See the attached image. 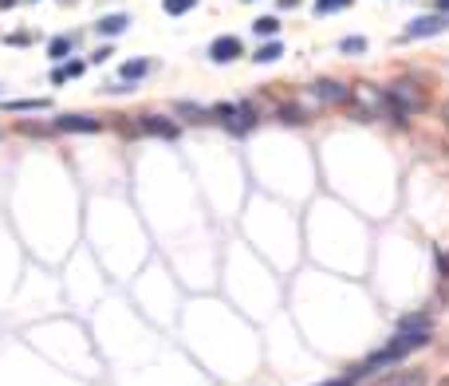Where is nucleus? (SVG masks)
<instances>
[{
    "mask_svg": "<svg viewBox=\"0 0 449 386\" xmlns=\"http://www.w3.org/2000/svg\"><path fill=\"white\" fill-rule=\"evenodd\" d=\"M386 95V110L390 115H398V119H410V115H422L426 110V87L414 79H390L382 87Z\"/></svg>",
    "mask_w": 449,
    "mask_h": 386,
    "instance_id": "f257e3e1",
    "label": "nucleus"
},
{
    "mask_svg": "<svg viewBox=\"0 0 449 386\" xmlns=\"http://www.w3.org/2000/svg\"><path fill=\"white\" fill-rule=\"evenodd\" d=\"M410 355V347L406 343H398V339H390L382 351H375V355H367L359 366H355V375L351 378H367V375H379L382 366H394V363H402V359Z\"/></svg>",
    "mask_w": 449,
    "mask_h": 386,
    "instance_id": "f03ea898",
    "label": "nucleus"
},
{
    "mask_svg": "<svg viewBox=\"0 0 449 386\" xmlns=\"http://www.w3.org/2000/svg\"><path fill=\"white\" fill-rule=\"evenodd\" d=\"M311 103H315V107H339V103H351V87L343 79H315L311 83Z\"/></svg>",
    "mask_w": 449,
    "mask_h": 386,
    "instance_id": "7ed1b4c3",
    "label": "nucleus"
},
{
    "mask_svg": "<svg viewBox=\"0 0 449 386\" xmlns=\"http://www.w3.org/2000/svg\"><path fill=\"white\" fill-rule=\"evenodd\" d=\"M351 99H359L355 119H375V115L386 110V95H382V87H370V83H359V87L351 91Z\"/></svg>",
    "mask_w": 449,
    "mask_h": 386,
    "instance_id": "20e7f679",
    "label": "nucleus"
},
{
    "mask_svg": "<svg viewBox=\"0 0 449 386\" xmlns=\"http://www.w3.org/2000/svg\"><path fill=\"white\" fill-rule=\"evenodd\" d=\"M213 115H217V119L225 122L229 130H237V134H245V130L256 127V115H252V107H245V103H240V107H233V103H221Z\"/></svg>",
    "mask_w": 449,
    "mask_h": 386,
    "instance_id": "39448f33",
    "label": "nucleus"
},
{
    "mask_svg": "<svg viewBox=\"0 0 449 386\" xmlns=\"http://www.w3.org/2000/svg\"><path fill=\"white\" fill-rule=\"evenodd\" d=\"M445 28H449V16L434 12V16H418V20H410L406 24V36H410V40H426V36H441Z\"/></svg>",
    "mask_w": 449,
    "mask_h": 386,
    "instance_id": "423d86ee",
    "label": "nucleus"
},
{
    "mask_svg": "<svg viewBox=\"0 0 449 386\" xmlns=\"http://www.w3.org/2000/svg\"><path fill=\"white\" fill-rule=\"evenodd\" d=\"M245 56V44H240V36H217V40L209 44V60L213 63H233Z\"/></svg>",
    "mask_w": 449,
    "mask_h": 386,
    "instance_id": "0eeeda50",
    "label": "nucleus"
},
{
    "mask_svg": "<svg viewBox=\"0 0 449 386\" xmlns=\"http://www.w3.org/2000/svg\"><path fill=\"white\" fill-rule=\"evenodd\" d=\"M56 130H67V134H95L99 119L91 115H56Z\"/></svg>",
    "mask_w": 449,
    "mask_h": 386,
    "instance_id": "6e6552de",
    "label": "nucleus"
},
{
    "mask_svg": "<svg viewBox=\"0 0 449 386\" xmlns=\"http://www.w3.org/2000/svg\"><path fill=\"white\" fill-rule=\"evenodd\" d=\"M138 130L142 134H154V139H178V122L162 119V115H146V119H138Z\"/></svg>",
    "mask_w": 449,
    "mask_h": 386,
    "instance_id": "1a4fd4ad",
    "label": "nucleus"
},
{
    "mask_svg": "<svg viewBox=\"0 0 449 386\" xmlns=\"http://www.w3.org/2000/svg\"><path fill=\"white\" fill-rule=\"evenodd\" d=\"M386 386H429V375L422 371V366H406V371H398Z\"/></svg>",
    "mask_w": 449,
    "mask_h": 386,
    "instance_id": "9d476101",
    "label": "nucleus"
},
{
    "mask_svg": "<svg viewBox=\"0 0 449 386\" xmlns=\"http://www.w3.org/2000/svg\"><path fill=\"white\" fill-rule=\"evenodd\" d=\"M146 71H150V60H126V63L119 67V75H122L126 83H134V79H142Z\"/></svg>",
    "mask_w": 449,
    "mask_h": 386,
    "instance_id": "9b49d317",
    "label": "nucleus"
},
{
    "mask_svg": "<svg viewBox=\"0 0 449 386\" xmlns=\"http://www.w3.org/2000/svg\"><path fill=\"white\" fill-rule=\"evenodd\" d=\"M284 56V44L280 40H268L260 51H252V63H272V60H280Z\"/></svg>",
    "mask_w": 449,
    "mask_h": 386,
    "instance_id": "f8f14e48",
    "label": "nucleus"
},
{
    "mask_svg": "<svg viewBox=\"0 0 449 386\" xmlns=\"http://www.w3.org/2000/svg\"><path fill=\"white\" fill-rule=\"evenodd\" d=\"M126 16H122V12H115V16H103V20H99V32H103V36H119V32H126Z\"/></svg>",
    "mask_w": 449,
    "mask_h": 386,
    "instance_id": "ddd939ff",
    "label": "nucleus"
},
{
    "mask_svg": "<svg viewBox=\"0 0 449 386\" xmlns=\"http://www.w3.org/2000/svg\"><path fill=\"white\" fill-rule=\"evenodd\" d=\"M83 71H87V63H83V60H71V63H63V67L51 75V83H67V79H75V75H83Z\"/></svg>",
    "mask_w": 449,
    "mask_h": 386,
    "instance_id": "4468645a",
    "label": "nucleus"
},
{
    "mask_svg": "<svg viewBox=\"0 0 449 386\" xmlns=\"http://www.w3.org/2000/svg\"><path fill=\"white\" fill-rule=\"evenodd\" d=\"M0 110H48V99H12L0 103Z\"/></svg>",
    "mask_w": 449,
    "mask_h": 386,
    "instance_id": "2eb2a0df",
    "label": "nucleus"
},
{
    "mask_svg": "<svg viewBox=\"0 0 449 386\" xmlns=\"http://www.w3.org/2000/svg\"><path fill=\"white\" fill-rule=\"evenodd\" d=\"M339 51H347V56H363V51H367V36H347V40H339Z\"/></svg>",
    "mask_w": 449,
    "mask_h": 386,
    "instance_id": "dca6fc26",
    "label": "nucleus"
},
{
    "mask_svg": "<svg viewBox=\"0 0 449 386\" xmlns=\"http://www.w3.org/2000/svg\"><path fill=\"white\" fill-rule=\"evenodd\" d=\"M67 51H71V40H67V36H60V40L48 44V60H67Z\"/></svg>",
    "mask_w": 449,
    "mask_h": 386,
    "instance_id": "f3484780",
    "label": "nucleus"
},
{
    "mask_svg": "<svg viewBox=\"0 0 449 386\" xmlns=\"http://www.w3.org/2000/svg\"><path fill=\"white\" fill-rule=\"evenodd\" d=\"M193 4H197V0H162V8L170 12V16H186Z\"/></svg>",
    "mask_w": 449,
    "mask_h": 386,
    "instance_id": "a211bd4d",
    "label": "nucleus"
},
{
    "mask_svg": "<svg viewBox=\"0 0 449 386\" xmlns=\"http://www.w3.org/2000/svg\"><path fill=\"white\" fill-rule=\"evenodd\" d=\"M252 28H256V36H276V32H280V20H276V16H260Z\"/></svg>",
    "mask_w": 449,
    "mask_h": 386,
    "instance_id": "6ab92c4d",
    "label": "nucleus"
},
{
    "mask_svg": "<svg viewBox=\"0 0 449 386\" xmlns=\"http://www.w3.org/2000/svg\"><path fill=\"white\" fill-rule=\"evenodd\" d=\"M343 8H351V0H315V12H320V16H327V12H343Z\"/></svg>",
    "mask_w": 449,
    "mask_h": 386,
    "instance_id": "aec40b11",
    "label": "nucleus"
},
{
    "mask_svg": "<svg viewBox=\"0 0 449 386\" xmlns=\"http://www.w3.org/2000/svg\"><path fill=\"white\" fill-rule=\"evenodd\" d=\"M441 122H445V127H449V99L441 103Z\"/></svg>",
    "mask_w": 449,
    "mask_h": 386,
    "instance_id": "412c9836",
    "label": "nucleus"
},
{
    "mask_svg": "<svg viewBox=\"0 0 449 386\" xmlns=\"http://www.w3.org/2000/svg\"><path fill=\"white\" fill-rule=\"evenodd\" d=\"M438 12L445 16V12H449V0H438Z\"/></svg>",
    "mask_w": 449,
    "mask_h": 386,
    "instance_id": "4be33fe9",
    "label": "nucleus"
},
{
    "mask_svg": "<svg viewBox=\"0 0 449 386\" xmlns=\"http://www.w3.org/2000/svg\"><path fill=\"white\" fill-rule=\"evenodd\" d=\"M299 0H280V8H296Z\"/></svg>",
    "mask_w": 449,
    "mask_h": 386,
    "instance_id": "5701e85b",
    "label": "nucleus"
},
{
    "mask_svg": "<svg viewBox=\"0 0 449 386\" xmlns=\"http://www.w3.org/2000/svg\"><path fill=\"white\" fill-rule=\"evenodd\" d=\"M8 4H12V0H0V8H8Z\"/></svg>",
    "mask_w": 449,
    "mask_h": 386,
    "instance_id": "b1692460",
    "label": "nucleus"
},
{
    "mask_svg": "<svg viewBox=\"0 0 449 386\" xmlns=\"http://www.w3.org/2000/svg\"><path fill=\"white\" fill-rule=\"evenodd\" d=\"M441 386H449V378H441Z\"/></svg>",
    "mask_w": 449,
    "mask_h": 386,
    "instance_id": "393cba45",
    "label": "nucleus"
}]
</instances>
